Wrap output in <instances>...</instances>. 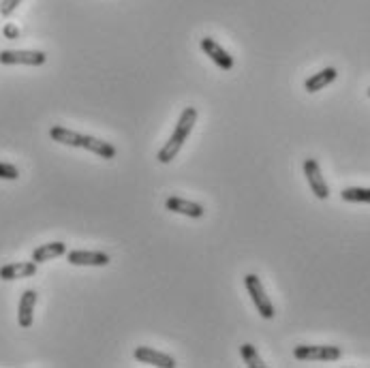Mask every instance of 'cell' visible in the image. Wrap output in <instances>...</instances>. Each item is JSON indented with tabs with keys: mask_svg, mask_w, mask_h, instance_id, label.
Returning a JSON list of instances; mask_svg holds the SVG:
<instances>
[{
	"mask_svg": "<svg viewBox=\"0 0 370 368\" xmlns=\"http://www.w3.org/2000/svg\"><path fill=\"white\" fill-rule=\"evenodd\" d=\"M50 137L62 146H71V148H81V150H88V153L101 157V159H114L116 157V148L110 144V142H103L99 137H92V135H84V133H77L73 128H67V126H52L50 128Z\"/></svg>",
	"mask_w": 370,
	"mask_h": 368,
	"instance_id": "obj_1",
	"label": "cell"
},
{
	"mask_svg": "<svg viewBox=\"0 0 370 368\" xmlns=\"http://www.w3.org/2000/svg\"><path fill=\"white\" fill-rule=\"evenodd\" d=\"M195 124H197V110L195 107H186V110H182V114H180V118H178V124H176V128H173V133H171V137L165 142V146L159 150V155H157V159L161 161V163H171L173 159L178 157V153L182 150V146H184V142L188 139V135H191V131L195 128Z\"/></svg>",
	"mask_w": 370,
	"mask_h": 368,
	"instance_id": "obj_2",
	"label": "cell"
},
{
	"mask_svg": "<svg viewBox=\"0 0 370 368\" xmlns=\"http://www.w3.org/2000/svg\"><path fill=\"white\" fill-rule=\"evenodd\" d=\"M342 351L334 345H298L293 349V358L300 362H336Z\"/></svg>",
	"mask_w": 370,
	"mask_h": 368,
	"instance_id": "obj_3",
	"label": "cell"
},
{
	"mask_svg": "<svg viewBox=\"0 0 370 368\" xmlns=\"http://www.w3.org/2000/svg\"><path fill=\"white\" fill-rule=\"evenodd\" d=\"M244 285L249 289V296L253 300L257 313L264 317V319H272L276 315L274 313V304H272V300L268 298V293L264 289V283H261V278L257 274H246L244 276Z\"/></svg>",
	"mask_w": 370,
	"mask_h": 368,
	"instance_id": "obj_4",
	"label": "cell"
},
{
	"mask_svg": "<svg viewBox=\"0 0 370 368\" xmlns=\"http://www.w3.org/2000/svg\"><path fill=\"white\" fill-rule=\"evenodd\" d=\"M48 56L37 50H3L0 52V64L11 67V64H26V67H41L46 64Z\"/></svg>",
	"mask_w": 370,
	"mask_h": 368,
	"instance_id": "obj_5",
	"label": "cell"
},
{
	"mask_svg": "<svg viewBox=\"0 0 370 368\" xmlns=\"http://www.w3.org/2000/svg\"><path fill=\"white\" fill-rule=\"evenodd\" d=\"M304 176H306L309 186L315 193L317 200H328L330 197V186H328V182H325V178L321 174V167L315 159L304 161Z\"/></svg>",
	"mask_w": 370,
	"mask_h": 368,
	"instance_id": "obj_6",
	"label": "cell"
},
{
	"mask_svg": "<svg viewBox=\"0 0 370 368\" xmlns=\"http://www.w3.org/2000/svg\"><path fill=\"white\" fill-rule=\"evenodd\" d=\"M67 262L71 266H95V268H103L112 262V257L101 251H71L67 253Z\"/></svg>",
	"mask_w": 370,
	"mask_h": 368,
	"instance_id": "obj_7",
	"label": "cell"
},
{
	"mask_svg": "<svg viewBox=\"0 0 370 368\" xmlns=\"http://www.w3.org/2000/svg\"><path fill=\"white\" fill-rule=\"evenodd\" d=\"M202 50L206 52V56H210L212 62H216V67H221L223 71H231L233 69V56L227 54V50H223L216 39L206 37L202 39Z\"/></svg>",
	"mask_w": 370,
	"mask_h": 368,
	"instance_id": "obj_8",
	"label": "cell"
},
{
	"mask_svg": "<svg viewBox=\"0 0 370 368\" xmlns=\"http://www.w3.org/2000/svg\"><path fill=\"white\" fill-rule=\"evenodd\" d=\"M35 307H37V291L26 289L19 298V307H17V323L19 328H30L35 321Z\"/></svg>",
	"mask_w": 370,
	"mask_h": 368,
	"instance_id": "obj_9",
	"label": "cell"
},
{
	"mask_svg": "<svg viewBox=\"0 0 370 368\" xmlns=\"http://www.w3.org/2000/svg\"><path fill=\"white\" fill-rule=\"evenodd\" d=\"M133 358L137 362L152 364V366H159V368H173V366H176V360H173L171 356H167L163 351H157L152 347H137L133 351Z\"/></svg>",
	"mask_w": 370,
	"mask_h": 368,
	"instance_id": "obj_10",
	"label": "cell"
},
{
	"mask_svg": "<svg viewBox=\"0 0 370 368\" xmlns=\"http://www.w3.org/2000/svg\"><path fill=\"white\" fill-rule=\"evenodd\" d=\"M165 208L169 212H176V214H184L188 219H202L204 216V206L197 202H191V200H182V197H169L165 202Z\"/></svg>",
	"mask_w": 370,
	"mask_h": 368,
	"instance_id": "obj_11",
	"label": "cell"
},
{
	"mask_svg": "<svg viewBox=\"0 0 370 368\" xmlns=\"http://www.w3.org/2000/svg\"><path fill=\"white\" fill-rule=\"evenodd\" d=\"M37 262H15L0 268V278L3 280H17V278H30L37 274Z\"/></svg>",
	"mask_w": 370,
	"mask_h": 368,
	"instance_id": "obj_12",
	"label": "cell"
},
{
	"mask_svg": "<svg viewBox=\"0 0 370 368\" xmlns=\"http://www.w3.org/2000/svg\"><path fill=\"white\" fill-rule=\"evenodd\" d=\"M336 77H338V71L334 67H328V69L315 73L313 77H309L306 81H304V90H306V93H319V90L325 88V86H330Z\"/></svg>",
	"mask_w": 370,
	"mask_h": 368,
	"instance_id": "obj_13",
	"label": "cell"
},
{
	"mask_svg": "<svg viewBox=\"0 0 370 368\" xmlns=\"http://www.w3.org/2000/svg\"><path fill=\"white\" fill-rule=\"evenodd\" d=\"M64 253H67V244L64 242H48V244H41L32 251V262L46 264V262H50V259L62 257Z\"/></svg>",
	"mask_w": 370,
	"mask_h": 368,
	"instance_id": "obj_14",
	"label": "cell"
},
{
	"mask_svg": "<svg viewBox=\"0 0 370 368\" xmlns=\"http://www.w3.org/2000/svg\"><path fill=\"white\" fill-rule=\"evenodd\" d=\"M340 197L342 202H349V204H370V188H362V186L342 188Z\"/></svg>",
	"mask_w": 370,
	"mask_h": 368,
	"instance_id": "obj_15",
	"label": "cell"
},
{
	"mask_svg": "<svg viewBox=\"0 0 370 368\" xmlns=\"http://www.w3.org/2000/svg\"><path fill=\"white\" fill-rule=\"evenodd\" d=\"M240 356L244 360V364L249 368H266L268 364H264V360H261V356L257 354V349L253 347L251 342H244L242 347H240Z\"/></svg>",
	"mask_w": 370,
	"mask_h": 368,
	"instance_id": "obj_16",
	"label": "cell"
},
{
	"mask_svg": "<svg viewBox=\"0 0 370 368\" xmlns=\"http://www.w3.org/2000/svg\"><path fill=\"white\" fill-rule=\"evenodd\" d=\"M19 169L11 163H0V180H17Z\"/></svg>",
	"mask_w": 370,
	"mask_h": 368,
	"instance_id": "obj_17",
	"label": "cell"
},
{
	"mask_svg": "<svg viewBox=\"0 0 370 368\" xmlns=\"http://www.w3.org/2000/svg\"><path fill=\"white\" fill-rule=\"evenodd\" d=\"M21 5V0H0V15L3 17H11L13 11Z\"/></svg>",
	"mask_w": 370,
	"mask_h": 368,
	"instance_id": "obj_18",
	"label": "cell"
},
{
	"mask_svg": "<svg viewBox=\"0 0 370 368\" xmlns=\"http://www.w3.org/2000/svg\"><path fill=\"white\" fill-rule=\"evenodd\" d=\"M3 32H5V37H7V39H17V37H19V28H17V26H13V24H7Z\"/></svg>",
	"mask_w": 370,
	"mask_h": 368,
	"instance_id": "obj_19",
	"label": "cell"
},
{
	"mask_svg": "<svg viewBox=\"0 0 370 368\" xmlns=\"http://www.w3.org/2000/svg\"><path fill=\"white\" fill-rule=\"evenodd\" d=\"M368 97H370V88H368Z\"/></svg>",
	"mask_w": 370,
	"mask_h": 368,
	"instance_id": "obj_20",
	"label": "cell"
}]
</instances>
